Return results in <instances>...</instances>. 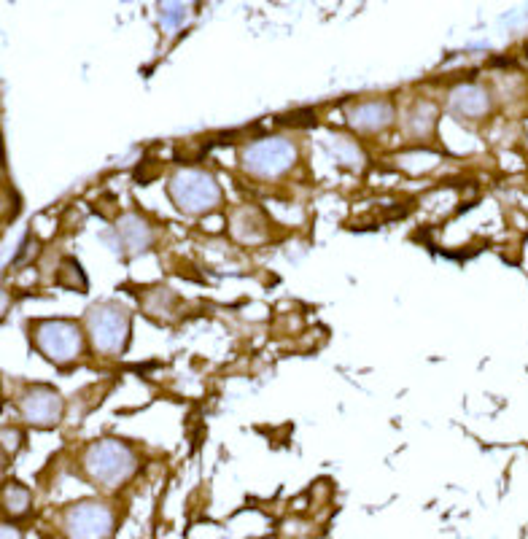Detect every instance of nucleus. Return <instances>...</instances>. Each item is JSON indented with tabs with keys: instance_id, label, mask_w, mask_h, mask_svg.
I'll use <instances>...</instances> for the list:
<instances>
[{
	"instance_id": "1a4fd4ad",
	"label": "nucleus",
	"mask_w": 528,
	"mask_h": 539,
	"mask_svg": "<svg viewBox=\"0 0 528 539\" xmlns=\"http://www.w3.org/2000/svg\"><path fill=\"white\" fill-rule=\"evenodd\" d=\"M116 238H119V248L124 254H146L151 246H154V230L151 224L143 216H135V213H124L119 224H116Z\"/></svg>"
},
{
	"instance_id": "dca6fc26",
	"label": "nucleus",
	"mask_w": 528,
	"mask_h": 539,
	"mask_svg": "<svg viewBox=\"0 0 528 539\" xmlns=\"http://www.w3.org/2000/svg\"><path fill=\"white\" fill-rule=\"evenodd\" d=\"M19 445H22V434H19V429H3V451L6 453H17Z\"/></svg>"
},
{
	"instance_id": "0eeeda50",
	"label": "nucleus",
	"mask_w": 528,
	"mask_h": 539,
	"mask_svg": "<svg viewBox=\"0 0 528 539\" xmlns=\"http://www.w3.org/2000/svg\"><path fill=\"white\" fill-rule=\"evenodd\" d=\"M19 413L30 426L52 429L65 416V405H62L60 394L49 386H30L19 399Z\"/></svg>"
},
{
	"instance_id": "f3484780",
	"label": "nucleus",
	"mask_w": 528,
	"mask_h": 539,
	"mask_svg": "<svg viewBox=\"0 0 528 539\" xmlns=\"http://www.w3.org/2000/svg\"><path fill=\"white\" fill-rule=\"evenodd\" d=\"M3 539H22V537H19V531L14 529V526H9V523H3Z\"/></svg>"
},
{
	"instance_id": "f257e3e1",
	"label": "nucleus",
	"mask_w": 528,
	"mask_h": 539,
	"mask_svg": "<svg viewBox=\"0 0 528 539\" xmlns=\"http://www.w3.org/2000/svg\"><path fill=\"white\" fill-rule=\"evenodd\" d=\"M81 472L89 483L103 491H119L138 472V453L116 437L89 442L81 453Z\"/></svg>"
},
{
	"instance_id": "20e7f679",
	"label": "nucleus",
	"mask_w": 528,
	"mask_h": 539,
	"mask_svg": "<svg viewBox=\"0 0 528 539\" xmlns=\"http://www.w3.org/2000/svg\"><path fill=\"white\" fill-rule=\"evenodd\" d=\"M92 348L103 356H122L130 343V313L119 302H100L87 310Z\"/></svg>"
},
{
	"instance_id": "6e6552de",
	"label": "nucleus",
	"mask_w": 528,
	"mask_h": 539,
	"mask_svg": "<svg viewBox=\"0 0 528 539\" xmlns=\"http://www.w3.org/2000/svg\"><path fill=\"white\" fill-rule=\"evenodd\" d=\"M345 122L359 133H380L394 122V106L386 98H370L345 108Z\"/></svg>"
},
{
	"instance_id": "2eb2a0df",
	"label": "nucleus",
	"mask_w": 528,
	"mask_h": 539,
	"mask_svg": "<svg viewBox=\"0 0 528 539\" xmlns=\"http://www.w3.org/2000/svg\"><path fill=\"white\" fill-rule=\"evenodd\" d=\"M186 17V9L181 3H162L159 6V25L165 27V30H176L181 27Z\"/></svg>"
},
{
	"instance_id": "9b49d317",
	"label": "nucleus",
	"mask_w": 528,
	"mask_h": 539,
	"mask_svg": "<svg viewBox=\"0 0 528 539\" xmlns=\"http://www.w3.org/2000/svg\"><path fill=\"white\" fill-rule=\"evenodd\" d=\"M33 510V494H30V488L22 486V483H6L3 486V513L19 521V518H25Z\"/></svg>"
},
{
	"instance_id": "9d476101",
	"label": "nucleus",
	"mask_w": 528,
	"mask_h": 539,
	"mask_svg": "<svg viewBox=\"0 0 528 539\" xmlns=\"http://www.w3.org/2000/svg\"><path fill=\"white\" fill-rule=\"evenodd\" d=\"M448 108L450 114L461 116V119H480L491 108V95L480 84H461L450 92Z\"/></svg>"
},
{
	"instance_id": "f8f14e48",
	"label": "nucleus",
	"mask_w": 528,
	"mask_h": 539,
	"mask_svg": "<svg viewBox=\"0 0 528 539\" xmlns=\"http://www.w3.org/2000/svg\"><path fill=\"white\" fill-rule=\"evenodd\" d=\"M437 122V108L432 103H418L407 111V133L413 138H429Z\"/></svg>"
},
{
	"instance_id": "7ed1b4c3",
	"label": "nucleus",
	"mask_w": 528,
	"mask_h": 539,
	"mask_svg": "<svg viewBox=\"0 0 528 539\" xmlns=\"http://www.w3.org/2000/svg\"><path fill=\"white\" fill-rule=\"evenodd\" d=\"M168 195L186 216H203L221 203V186L208 170H178L168 181Z\"/></svg>"
},
{
	"instance_id": "4468645a",
	"label": "nucleus",
	"mask_w": 528,
	"mask_h": 539,
	"mask_svg": "<svg viewBox=\"0 0 528 539\" xmlns=\"http://www.w3.org/2000/svg\"><path fill=\"white\" fill-rule=\"evenodd\" d=\"M329 146H332V157H335L337 162L348 165V168H361V165H364V151H361L351 138L335 135V138H329Z\"/></svg>"
},
{
	"instance_id": "423d86ee",
	"label": "nucleus",
	"mask_w": 528,
	"mask_h": 539,
	"mask_svg": "<svg viewBox=\"0 0 528 539\" xmlns=\"http://www.w3.org/2000/svg\"><path fill=\"white\" fill-rule=\"evenodd\" d=\"M62 531L68 539H111L116 510L106 499H79L62 510Z\"/></svg>"
},
{
	"instance_id": "39448f33",
	"label": "nucleus",
	"mask_w": 528,
	"mask_h": 539,
	"mask_svg": "<svg viewBox=\"0 0 528 539\" xmlns=\"http://www.w3.org/2000/svg\"><path fill=\"white\" fill-rule=\"evenodd\" d=\"M33 345L54 364H73L84 354V332L71 319H44L30 327Z\"/></svg>"
},
{
	"instance_id": "ddd939ff",
	"label": "nucleus",
	"mask_w": 528,
	"mask_h": 539,
	"mask_svg": "<svg viewBox=\"0 0 528 539\" xmlns=\"http://www.w3.org/2000/svg\"><path fill=\"white\" fill-rule=\"evenodd\" d=\"M232 232H235V238L246 240V243H259L264 238V224L259 219V213L254 211H240L235 213V219H232Z\"/></svg>"
},
{
	"instance_id": "f03ea898",
	"label": "nucleus",
	"mask_w": 528,
	"mask_h": 539,
	"mask_svg": "<svg viewBox=\"0 0 528 539\" xmlns=\"http://www.w3.org/2000/svg\"><path fill=\"white\" fill-rule=\"evenodd\" d=\"M297 157H300V151L289 138L267 135V138L248 143L246 149L240 151V165H243L248 176L275 181V178L286 176L297 165Z\"/></svg>"
}]
</instances>
